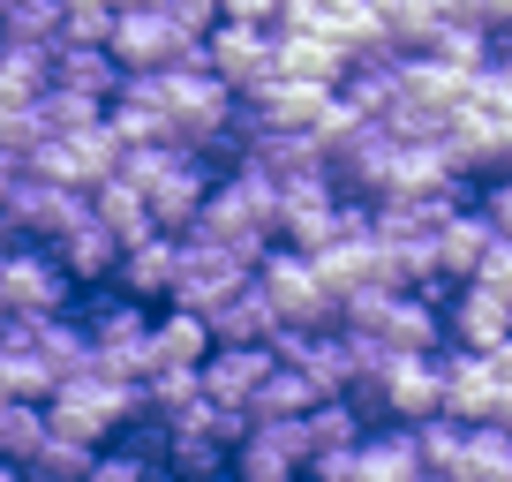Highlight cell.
Here are the masks:
<instances>
[{
  "mask_svg": "<svg viewBox=\"0 0 512 482\" xmlns=\"http://www.w3.org/2000/svg\"><path fill=\"white\" fill-rule=\"evenodd\" d=\"M362 437H369V422H362L354 400H324L317 415H309V445H317V452H354Z\"/></svg>",
  "mask_w": 512,
  "mask_h": 482,
  "instance_id": "obj_23",
  "label": "cell"
},
{
  "mask_svg": "<svg viewBox=\"0 0 512 482\" xmlns=\"http://www.w3.org/2000/svg\"><path fill=\"white\" fill-rule=\"evenodd\" d=\"M497 249V226L482 219L475 204L460 211V219L445 226V234H437V279H452V287H467V279L482 272V257H490Z\"/></svg>",
  "mask_w": 512,
  "mask_h": 482,
  "instance_id": "obj_16",
  "label": "cell"
},
{
  "mask_svg": "<svg viewBox=\"0 0 512 482\" xmlns=\"http://www.w3.org/2000/svg\"><path fill=\"white\" fill-rule=\"evenodd\" d=\"M226 23H256V31H279V16H287V0H219Z\"/></svg>",
  "mask_w": 512,
  "mask_h": 482,
  "instance_id": "obj_26",
  "label": "cell"
},
{
  "mask_svg": "<svg viewBox=\"0 0 512 482\" xmlns=\"http://www.w3.org/2000/svg\"><path fill=\"white\" fill-rule=\"evenodd\" d=\"M46 445H53V415H46V407H31V400H8V407H0V460H8V467L31 475Z\"/></svg>",
  "mask_w": 512,
  "mask_h": 482,
  "instance_id": "obj_18",
  "label": "cell"
},
{
  "mask_svg": "<svg viewBox=\"0 0 512 482\" xmlns=\"http://www.w3.org/2000/svg\"><path fill=\"white\" fill-rule=\"evenodd\" d=\"M196 53H204V46L181 38L166 8H136V16L113 23V61H121L128 76H166V68H189Z\"/></svg>",
  "mask_w": 512,
  "mask_h": 482,
  "instance_id": "obj_4",
  "label": "cell"
},
{
  "mask_svg": "<svg viewBox=\"0 0 512 482\" xmlns=\"http://www.w3.org/2000/svg\"><path fill=\"white\" fill-rule=\"evenodd\" d=\"M53 257L68 264V279H76L83 294H98V287H113V279H121V257H128V249L91 219V211H83V226H68V234L53 241Z\"/></svg>",
  "mask_w": 512,
  "mask_h": 482,
  "instance_id": "obj_10",
  "label": "cell"
},
{
  "mask_svg": "<svg viewBox=\"0 0 512 482\" xmlns=\"http://www.w3.org/2000/svg\"><path fill=\"white\" fill-rule=\"evenodd\" d=\"M144 475H151V467L136 460V452H121V445L98 452V467H91V482H144Z\"/></svg>",
  "mask_w": 512,
  "mask_h": 482,
  "instance_id": "obj_28",
  "label": "cell"
},
{
  "mask_svg": "<svg viewBox=\"0 0 512 482\" xmlns=\"http://www.w3.org/2000/svg\"><path fill=\"white\" fill-rule=\"evenodd\" d=\"M8 8H16V0H0V16H8Z\"/></svg>",
  "mask_w": 512,
  "mask_h": 482,
  "instance_id": "obj_36",
  "label": "cell"
},
{
  "mask_svg": "<svg viewBox=\"0 0 512 482\" xmlns=\"http://www.w3.org/2000/svg\"><path fill=\"white\" fill-rule=\"evenodd\" d=\"M256 287L272 294V309H279V324H287V332H339V302L324 294L317 257H302V249H287V241H279L272 257L256 264Z\"/></svg>",
  "mask_w": 512,
  "mask_h": 482,
  "instance_id": "obj_2",
  "label": "cell"
},
{
  "mask_svg": "<svg viewBox=\"0 0 512 482\" xmlns=\"http://www.w3.org/2000/svg\"><path fill=\"white\" fill-rule=\"evenodd\" d=\"M377 16H384V38L400 53H422L445 31V8H437V0H377Z\"/></svg>",
  "mask_w": 512,
  "mask_h": 482,
  "instance_id": "obj_22",
  "label": "cell"
},
{
  "mask_svg": "<svg viewBox=\"0 0 512 482\" xmlns=\"http://www.w3.org/2000/svg\"><path fill=\"white\" fill-rule=\"evenodd\" d=\"M0 392H8V400H31V407H53L61 370H53L46 354H31V347H0Z\"/></svg>",
  "mask_w": 512,
  "mask_h": 482,
  "instance_id": "obj_21",
  "label": "cell"
},
{
  "mask_svg": "<svg viewBox=\"0 0 512 482\" xmlns=\"http://www.w3.org/2000/svg\"><path fill=\"white\" fill-rule=\"evenodd\" d=\"M83 302V287L68 279V264L38 241H16L8 264H0V309L8 317H68Z\"/></svg>",
  "mask_w": 512,
  "mask_h": 482,
  "instance_id": "obj_3",
  "label": "cell"
},
{
  "mask_svg": "<svg viewBox=\"0 0 512 482\" xmlns=\"http://www.w3.org/2000/svg\"><path fill=\"white\" fill-rule=\"evenodd\" d=\"M272 370H279L272 347H219V354L204 362V392H211L219 407H249L256 392L272 385Z\"/></svg>",
  "mask_w": 512,
  "mask_h": 482,
  "instance_id": "obj_12",
  "label": "cell"
},
{
  "mask_svg": "<svg viewBox=\"0 0 512 482\" xmlns=\"http://www.w3.org/2000/svg\"><path fill=\"white\" fill-rule=\"evenodd\" d=\"M144 482H181V475H174V467H151V475H144Z\"/></svg>",
  "mask_w": 512,
  "mask_h": 482,
  "instance_id": "obj_33",
  "label": "cell"
},
{
  "mask_svg": "<svg viewBox=\"0 0 512 482\" xmlns=\"http://www.w3.org/2000/svg\"><path fill=\"white\" fill-rule=\"evenodd\" d=\"M91 467H98L91 445H76V437H53V445L38 452L31 475H38V482H91Z\"/></svg>",
  "mask_w": 512,
  "mask_h": 482,
  "instance_id": "obj_24",
  "label": "cell"
},
{
  "mask_svg": "<svg viewBox=\"0 0 512 482\" xmlns=\"http://www.w3.org/2000/svg\"><path fill=\"white\" fill-rule=\"evenodd\" d=\"M0 241H16V234H8V211H0Z\"/></svg>",
  "mask_w": 512,
  "mask_h": 482,
  "instance_id": "obj_34",
  "label": "cell"
},
{
  "mask_svg": "<svg viewBox=\"0 0 512 482\" xmlns=\"http://www.w3.org/2000/svg\"><path fill=\"white\" fill-rule=\"evenodd\" d=\"M309 482H362V445L354 452H317V460H309Z\"/></svg>",
  "mask_w": 512,
  "mask_h": 482,
  "instance_id": "obj_27",
  "label": "cell"
},
{
  "mask_svg": "<svg viewBox=\"0 0 512 482\" xmlns=\"http://www.w3.org/2000/svg\"><path fill=\"white\" fill-rule=\"evenodd\" d=\"M204 324H211V339H219V347H272V339L287 332V324H279V309H272V294L256 287V279H249L241 294H226Z\"/></svg>",
  "mask_w": 512,
  "mask_h": 482,
  "instance_id": "obj_11",
  "label": "cell"
},
{
  "mask_svg": "<svg viewBox=\"0 0 512 482\" xmlns=\"http://www.w3.org/2000/svg\"><path fill=\"white\" fill-rule=\"evenodd\" d=\"M279 83H317V91H347L354 76V53H339L332 38H302V31H279Z\"/></svg>",
  "mask_w": 512,
  "mask_h": 482,
  "instance_id": "obj_13",
  "label": "cell"
},
{
  "mask_svg": "<svg viewBox=\"0 0 512 482\" xmlns=\"http://www.w3.org/2000/svg\"><path fill=\"white\" fill-rule=\"evenodd\" d=\"M151 354H159V370H204L211 354H219V339H211L204 317H189V309H159V324H151ZM151 370V377H159Z\"/></svg>",
  "mask_w": 512,
  "mask_h": 482,
  "instance_id": "obj_15",
  "label": "cell"
},
{
  "mask_svg": "<svg viewBox=\"0 0 512 482\" xmlns=\"http://www.w3.org/2000/svg\"><path fill=\"white\" fill-rule=\"evenodd\" d=\"M204 68L219 83H234L241 98L264 91L279 68V31H256V23H219V31L204 38Z\"/></svg>",
  "mask_w": 512,
  "mask_h": 482,
  "instance_id": "obj_6",
  "label": "cell"
},
{
  "mask_svg": "<svg viewBox=\"0 0 512 482\" xmlns=\"http://www.w3.org/2000/svg\"><path fill=\"white\" fill-rule=\"evenodd\" d=\"M0 211H8V234L16 241H38V249H53V241L68 234V226H83V211H91V196L61 189V181H16V189L0 196Z\"/></svg>",
  "mask_w": 512,
  "mask_h": 482,
  "instance_id": "obj_5",
  "label": "cell"
},
{
  "mask_svg": "<svg viewBox=\"0 0 512 482\" xmlns=\"http://www.w3.org/2000/svg\"><path fill=\"white\" fill-rule=\"evenodd\" d=\"M475 211L512 241V174H490V181H482V189H475Z\"/></svg>",
  "mask_w": 512,
  "mask_h": 482,
  "instance_id": "obj_25",
  "label": "cell"
},
{
  "mask_svg": "<svg viewBox=\"0 0 512 482\" xmlns=\"http://www.w3.org/2000/svg\"><path fill=\"white\" fill-rule=\"evenodd\" d=\"M317 407H324V400H317V385H309V377L294 370V362H279V370H272V385H264V392L249 400V422H309Z\"/></svg>",
  "mask_w": 512,
  "mask_h": 482,
  "instance_id": "obj_20",
  "label": "cell"
},
{
  "mask_svg": "<svg viewBox=\"0 0 512 482\" xmlns=\"http://www.w3.org/2000/svg\"><path fill=\"white\" fill-rule=\"evenodd\" d=\"M113 287L128 294V302H144V309H166L174 302V287H181V234H151V241H136L121 257V279Z\"/></svg>",
  "mask_w": 512,
  "mask_h": 482,
  "instance_id": "obj_9",
  "label": "cell"
},
{
  "mask_svg": "<svg viewBox=\"0 0 512 482\" xmlns=\"http://www.w3.org/2000/svg\"><path fill=\"white\" fill-rule=\"evenodd\" d=\"M121 181L151 204V226L159 234H189L204 219L211 189H219V166L196 159L189 144H151V151H128L121 159Z\"/></svg>",
  "mask_w": 512,
  "mask_h": 482,
  "instance_id": "obj_1",
  "label": "cell"
},
{
  "mask_svg": "<svg viewBox=\"0 0 512 482\" xmlns=\"http://www.w3.org/2000/svg\"><path fill=\"white\" fill-rule=\"evenodd\" d=\"M91 219L106 226L113 241H121V249H136V241H151L159 234V226H151V204L136 189H128V181H106V189H91Z\"/></svg>",
  "mask_w": 512,
  "mask_h": 482,
  "instance_id": "obj_19",
  "label": "cell"
},
{
  "mask_svg": "<svg viewBox=\"0 0 512 482\" xmlns=\"http://www.w3.org/2000/svg\"><path fill=\"white\" fill-rule=\"evenodd\" d=\"M505 377L482 362V354H460L445 347V415L467 422V430H497V407H505Z\"/></svg>",
  "mask_w": 512,
  "mask_h": 482,
  "instance_id": "obj_8",
  "label": "cell"
},
{
  "mask_svg": "<svg viewBox=\"0 0 512 482\" xmlns=\"http://www.w3.org/2000/svg\"><path fill=\"white\" fill-rule=\"evenodd\" d=\"M490 76L512 91V31H497V53H490Z\"/></svg>",
  "mask_w": 512,
  "mask_h": 482,
  "instance_id": "obj_29",
  "label": "cell"
},
{
  "mask_svg": "<svg viewBox=\"0 0 512 482\" xmlns=\"http://www.w3.org/2000/svg\"><path fill=\"white\" fill-rule=\"evenodd\" d=\"M8 249H16V241H0V264H8Z\"/></svg>",
  "mask_w": 512,
  "mask_h": 482,
  "instance_id": "obj_35",
  "label": "cell"
},
{
  "mask_svg": "<svg viewBox=\"0 0 512 482\" xmlns=\"http://www.w3.org/2000/svg\"><path fill=\"white\" fill-rule=\"evenodd\" d=\"M31 482H38V475H31Z\"/></svg>",
  "mask_w": 512,
  "mask_h": 482,
  "instance_id": "obj_37",
  "label": "cell"
},
{
  "mask_svg": "<svg viewBox=\"0 0 512 482\" xmlns=\"http://www.w3.org/2000/svg\"><path fill=\"white\" fill-rule=\"evenodd\" d=\"M482 362H490V370H497V377H505V385H512V339H505V347H497V354H482Z\"/></svg>",
  "mask_w": 512,
  "mask_h": 482,
  "instance_id": "obj_30",
  "label": "cell"
},
{
  "mask_svg": "<svg viewBox=\"0 0 512 482\" xmlns=\"http://www.w3.org/2000/svg\"><path fill=\"white\" fill-rule=\"evenodd\" d=\"M445 332L460 354H497L512 339V294L482 287V279H467V287H452L445 302Z\"/></svg>",
  "mask_w": 512,
  "mask_h": 482,
  "instance_id": "obj_7",
  "label": "cell"
},
{
  "mask_svg": "<svg viewBox=\"0 0 512 482\" xmlns=\"http://www.w3.org/2000/svg\"><path fill=\"white\" fill-rule=\"evenodd\" d=\"M113 8H121V16H136V8H166V0H113Z\"/></svg>",
  "mask_w": 512,
  "mask_h": 482,
  "instance_id": "obj_31",
  "label": "cell"
},
{
  "mask_svg": "<svg viewBox=\"0 0 512 482\" xmlns=\"http://www.w3.org/2000/svg\"><path fill=\"white\" fill-rule=\"evenodd\" d=\"M53 83L98 98V106H113V98L128 91V68L113 61V46H61V53H53Z\"/></svg>",
  "mask_w": 512,
  "mask_h": 482,
  "instance_id": "obj_14",
  "label": "cell"
},
{
  "mask_svg": "<svg viewBox=\"0 0 512 482\" xmlns=\"http://www.w3.org/2000/svg\"><path fill=\"white\" fill-rule=\"evenodd\" d=\"M0 482H31V475H23V467H8V460H0Z\"/></svg>",
  "mask_w": 512,
  "mask_h": 482,
  "instance_id": "obj_32",
  "label": "cell"
},
{
  "mask_svg": "<svg viewBox=\"0 0 512 482\" xmlns=\"http://www.w3.org/2000/svg\"><path fill=\"white\" fill-rule=\"evenodd\" d=\"M362 482H422V445L407 422H384L362 437Z\"/></svg>",
  "mask_w": 512,
  "mask_h": 482,
  "instance_id": "obj_17",
  "label": "cell"
}]
</instances>
